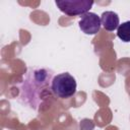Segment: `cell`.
Listing matches in <instances>:
<instances>
[{"label":"cell","mask_w":130,"mask_h":130,"mask_svg":"<svg viewBox=\"0 0 130 130\" xmlns=\"http://www.w3.org/2000/svg\"><path fill=\"white\" fill-rule=\"evenodd\" d=\"M51 89L60 99H68L76 92V80L68 72L57 74L51 80Z\"/></svg>","instance_id":"6da1fadb"},{"label":"cell","mask_w":130,"mask_h":130,"mask_svg":"<svg viewBox=\"0 0 130 130\" xmlns=\"http://www.w3.org/2000/svg\"><path fill=\"white\" fill-rule=\"evenodd\" d=\"M55 3L60 11L69 16L83 15L93 5L91 0H56Z\"/></svg>","instance_id":"7a4b0ae2"},{"label":"cell","mask_w":130,"mask_h":130,"mask_svg":"<svg viewBox=\"0 0 130 130\" xmlns=\"http://www.w3.org/2000/svg\"><path fill=\"white\" fill-rule=\"evenodd\" d=\"M79 28L85 35H96L101 29V17L93 12H87L81 15L78 21Z\"/></svg>","instance_id":"3957f363"},{"label":"cell","mask_w":130,"mask_h":130,"mask_svg":"<svg viewBox=\"0 0 130 130\" xmlns=\"http://www.w3.org/2000/svg\"><path fill=\"white\" fill-rule=\"evenodd\" d=\"M119 16L114 11H105L101 15V23L108 31H113L119 27Z\"/></svg>","instance_id":"277c9868"},{"label":"cell","mask_w":130,"mask_h":130,"mask_svg":"<svg viewBox=\"0 0 130 130\" xmlns=\"http://www.w3.org/2000/svg\"><path fill=\"white\" fill-rule=\"evenodd\" d=\"M117 36L121 41L125 43L130 42V20L125 21L119 25L117 28Z\"/></svg>","instance_id":"5b68a950"}]
</instances>
